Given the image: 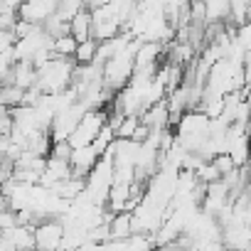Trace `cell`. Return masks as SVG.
<instances>
[{
  "instance_id": "1",
  "label": "cell",
  "mask_w": 251,
  "mask_h": 251,
  "mask_svg": "<svg viewBox=\"0 0 251 251\" xmlns=\"http://www.w3.org/2000/svg\"><path fill=\"white\" fill-rule=\"evenodd\" d=\"M64 231H67V226H64V222H62L59 217H47V219L40 222L37 229H35L37 249H57V246H62Z\"/></svg>"
},
{
  "instance_id": "2",
  "label": "cell",
  "mask_w": 251,
  "mask_h": 251,
  "mask_svg": "<svg viewBox=\"0 0 251 251\" xmlns=\"http://www.w3.org/2000/svg\"><path fill=\"white\" fill-rule=\"evenodd\" d=\"M101 151L91 143V146H84V148H74V153H72V175L74 177H86L91 170H94V165L101 160Z\"/></svg>"
},
{
  "instance_id": "3",
  "label": "cell",
  "mask_w": 251,
  "mask_h": 251,
  "mask_svg": "<svg viewBox=\"0 0 251 251\" xmlns=\"http://www.w3.org/2000/svg\"><path fill=\"white\" fill-rule=\"evenodd\" d=\"M72 35H74L79 42L94 37V18H91V10H89V8H81V10L72 18Z\"/></svg>"
},
{
  "instance_id": "4",
  "label": "cell",
  "mask_w": 251,
  "mask_h": 251,
  "mask_svg": "<svg viewBox=\"0 0 251 251\" xmlns=\"http://www.w3.org/2000/svg\"><path fill=\"white\" fill-rule=\"evenodd\" d=\"M0 101L8 108L23 106L25 103V89L20 84H3V91H0Z\"/></svg>"
},
{
  "instance_id": "5",
  "label": "cell",
  "mask_w": 251,
  "mask_h": 251,
  "mask_svg": "<svg viewBox=\"0 0 251 251\" xmlns=\"http://www.w3.org/2000/svg\"><path fill=\"white\" fill-rule=\"evenodd\" d=\"M207 3V23L226 20L231 13V0H204Z\"/></svg>"
},
{
  "instance_id": "6",
  "label": "cell",
  "mask_w": 251,
  "mask_h": 251,
  "mask_svg": "<svg viewBox=\"0 0 251 251\" xmlns=\"http://www.w3.org/2000/svg\"><path fill=\"white\" fill-rule=\"evenodd\" d=\"M96 52H99V40L89 37V40L79 42V50H76L74 59H76V64H91V62H96Z\"/></svg>"
},
{
  "instance_id": "7",
  "label": "cell",
  "mask_w": 251,
  "mask_h": 251,
  "mask_svg": "<svg viewBox=\"0 0 251 251\" xmlns=\"http://www.w3.org/2000/svg\"><path fill=\"white\" fill-rule=\"evenodd\" d=\"M138 126H141V116L138 113H126V118L121 121V126L116 128V136L118 138H133L136 131H138Z\"/></svg>"
},
{
  "instance_id": "8",
  "label": "cell",
  "mask_w": 251,
  "mask_h": 251,
  "mask_svg": "<svg viewBox=\"0 0 251 251\" xmlns=\"http://www.w3.org/2000/svg\"><path fill=\"white\" fill-rule=\"evenodd\" d=\"M76 50H79V40L74 35H62V37L54 40V52L59 57H74Z\"/></svg>"
},
{
  "instance_id": "9",
  "label": "cell",
  "mask_w": 251,
  "mask_h": 251,
  "mask_svg": "<svg viewBox=\"0 0 251 251\" xmlns=\"http://www.w3.org/2000/svg\"><path fill=\"white\" fill-rule=\"evenodd\" d=\"M116 138H118V136H116V131H113V126H108V123H106L103 128L99 131V136H96L94 146H96V148H99L101 153H106V151H108V146H111V143H113Z\"/></svg>"
},
{
  "instance_id": "10",
  "label": "cell",
  "mask_w": 251,
  "mask_h": 251,
  "mask_svg": "<svg viewBox=\"0 0 251 251\" xmlns=\"http://www.w3.org/2000/svg\"><path fill=\"white\" fill-rule=\"evenodd\" d=\"M197 177L202 180V182H217V180H222V173H219V168L212 163V160H207V163H202L200 165V170H197Z\"/></svg>"
},
{
  "instance_id": "11",
  "label": "cell",
  "mask_w": 251,
  "mask_h": 251,
  "mask_svg": "<svg viewBox=\"0 0 251 251\" xmlns=\"http://www.w3.org/2000/svg\"><path fill=\"white\" fill-rule=\"evenodd\" d=\"M212 163H214V165L219 168V173H222V177H224L226 173H231V170H236V168H239V165L234 163V158H231V153H217Z\"/></svg>"
},
{
  "instance_id": "12",
  "label": "cell",
  "mask_w": 251,
  "mask_h": 251,
  "mask_svg": "<svg viewBox=\"0 0 251 251\" xmlns=\"http://www.w3.org/2000/svg\"><path fill=\"white\" fill-rule=\"evenodd\" d=\"M15 226H20L15 209H3L0 212V229H15Z\"/></svg>"
}]
</instances>
